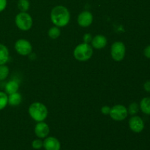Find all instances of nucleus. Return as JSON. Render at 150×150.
I'll use <instances>...</instances> for the list:
<instances>
[{
    "label": "nucleus",
    "mask_w": 150,
    "mask_h": 150,
    "mask_svg": "<svg viewBox=\"0 0 150 150\" xmlns=\"http://www.w3.org/2000/svg\"><path fill=\"white\" fill-rule=\"evenodd\" d=\"M51 20L58 27L65 26L70 20V13L68 9L62 5L54 7L51 12Z\"/></svg>",
    "instance_id": "f257e3e1"
},
{
    "label": "nucleus",
    "mask_w": 150,
    "mask_h": 150,
    "mask_svg": "<svg viewBox=\"0 0 150 150\" xmlns=\"http://www.w3.org/2000/svg\"><path fill=\"white\" fill-rule=\"evenodd\" d=\"M29 114L35 121L43 122L48 116V109L42 103L35 102L29 106Z\"/></svg>",
    "instance_id": "f03ea898"
},
{
    "label": "nucleus",
    "mask_w": 150,
    "mask_h": 150,
    "mask_svg": "<svg viewBox=\"0 0 150 150\" xmlns=\"http://www.w3.org/2000/svg\"><path fill=\"white\" fill-rule=\"evenodd\" d=\"M93 55V49L89 43H81L75 48L73 56L78 61L85 62L89 60Z\"/></svg>",
    "instance_id": "7ed1b4c3"
},
{
    "label": "nucleus",
    "mask_w": 150,
    "mask_h": 150,
    "mask_svg": "<svg viewBox=\"0 0 150 150\" xmlns=\"http://www.w3.org/2000/svg\"><path fill=\"white\" fill-rule=\"evenodd\" d=\"M15 22L19 29L22 31H27L32 28V18L30 15L26 12H21L15 18Z\"/></svg>",
    "instance_id": "20e7f679"
},
{
    "label": "nucleus",
    "mask_w": 150,
    "mask_h": 150,
    "mask_svg": "<svg viewBox=\"0 0 150 150\" xmlns=\"http://www.w3.org/2000/svg\"><path fill=\"white\" fill-rule=\"evenodd\" d=\"M126 53V47L122 42H115L112 44L111 48V55L113 59L120 62L125 58Z\"/></svg>",
    "instance_id": "39448f33"
},
{
    "label": "nucleus",
    "mask_w": 150,
    "mask_h": 150,
    "mask_svg": "<svg viewBox=\"0 0 150 150\" xmlns=\"http://www.w3.org/2000/svg\"><path fill=\"white\" fill-rule=\"evenodd\" d=\"M109 115L114 121H122L128 115L127 108L123 105H116L111 108Z\"/></svg>",
    "instance_id": "423d86ee"
},
{
    "label": "nucleus",
    "mask_w": 150,
    "mask_h": 150,
    "mask_svg": "<svg viewBox=\"0 0 150 150\" xmlns=\"http://www.w3.org/2000/svg\"><path fill=\"white\" fill-rule=\"evenodd\" d=\"M15 49L16 52L22 56H27L32 51V45L25 39H19L15 43Z\"/></svg>",
    "instance_id": "0eeeda50"
},
{
    "label": "nucleus",
    "mask_w": 150,
    "mask_h": 150,
    "mask_svg": "<svg viewBox=\"0 0 150 150\" xmlns=\"http://www.w3.org/2000/svg\"><path fill=\"white\" fill-rule=\"evenodd\" d=\"M129 127L133 132L136 133H139L142 132L144 129V122L142 117L139 116H132L128 122Z\"/></svg>",
    "instance_id": "6e6552de"
},
{
    "label": "nucleus",
    "mask_w": 150,
    "mask_h": 150,
    "mask_svg": "<svg viewBox=\"0 0 150 150\" xmlns=\"http://www.w3.org/2000/svg\"><path fill=\"white\" fill-rule=\"evenodd\" d=\"M93 21V16L89 11L85 10L81 12L78 16V23L81 27H87L90 26Z\"/></svg>",
    "instance_id": "1a4fd4ad"
},
{
    "label": "nucleus",
    "mask_w": 150,
    "mask_h": 150,
    "mask_svg": "<svg viewBox=\"0 0 150 150\" xmlns=\"http://www.w3.org/2000/svg\"><path fill=\"white\" fill-rule=\"evenodd\" d=\"M50 132L49 126L44 122L37 123L35 127V133L38 139H45L48 136Z\"/></svg>",
    "instance_id": "9d476101"
},
{
    "label": "nucleus",
    "mask_w": 150,
    "mask_h": 150,
    "mask_svg": "<svg viewBox=\"0 0 150 150\" xmlns=\"http://www.w3.org/2000/svg\"><path fill=\"white\" fill-rule=\"evenodd\" d=\"M43 148L45 150H60L61 144L55 137L50 136L45 138L43 141Z\"/></svg>",
    "instance_id": "9b49d317"
},
{
    "label": "nucleus",
    "mask_w": 150,
    "mask_h": 150,
    "mask_svg": "<svg viewBox=\"0 0 150 150\" xmlns=\"http://www.w3.org/2000/svg\"><path fill=\"white\" fill-rule=\"evenodd\" d=\"M92 47L96 49H102L107 45V39L103 35H96L92 40Z\"/></svg>",
    "instance_id": "f8f14e48"
},
{
    "label": "nucleus",
    "mask_w": 150,
    "mask_h": 150,
    "mask_svg": "<svg viewBox=\"0 0 150 150\" xmlns=\"http://www.w3.org/2000/svg\"><path fill=\"white\" fill-rule=\"evenodd\" d=\"M10 58L9 50L3 44L0 43V65L5 64Z\"/></svg>",
    "instance_id": "ddd939ff"
},
{
    "label": "nucleus",
    "mask_w": 150,
    "mask_h": 150,
    "mask_svg": "<svg viewBox=\"0 0 150 150\" xmlns=\"http://www.w3.org/2000/svg\"><path fill=\"white\" fill-rule=\"evenodd\" d=\"M22 97L21 95L18 92L10 94L8 96V104L12 106H17L21 103Z\"/></svg>",
    "instance_id": "4468645a"
},
{
    "label": "nucleus",
    "mask_w": 150,
    "mask_h": 150,
    "mask_svg": "<svg viewBox=\"0 0 150 150\" xmlns=\"http://www.w3.org/2000/svg\"><path fill=\"white\" fill-rule=\"evenodd\" d=\"M140 110L146 115H150V98L146 97L141 100L139 103Z\"/></svg>",
    "instance_id": "2eb2a0df"
},
{
    "label": "nucleus",
    "mask_w": 150,
    "mask_h": 150,
    "mask_svg": "<svg viewBox=\"0 0 150 150\" xmlns=\"http://www.w3.org/2000/svg\"><path fill=\"white\" fill-rule=\"evenodd\" d=\"M19 89V85L16 81H10L7 82L5 85V87H4V90L5 92L8 95L10 94L15 93V92H17L18 90Z\"/></svg>",
    "instance_id": "dca6fc26"
},
{
    "label": "nucleus",
    "mask_w": 150,
    "mask_h": 150,
    "mask_svg": "<svg viewBox=\"0 0 150 150\" xmlns=\"http://www.w3.org/2000/svg\"><path fill=\"white\" fill-rule=\"evenodd\" d=\"M48 35L50 38H51L53 40H55L60 36V35H61V31H60L59 28L58 26H53V27L49 29V30L48 32Z\"/></svg>",
    "instance_id": "f3484780"
},
{
    "label": "nucleus",
    "mask_w": 150,
    "mask_h": 150,
    "mask_svg": "<svg viewBox=\"0 0 150 150\" xmlns=\"http://www.w3.org/2000/svg\"><path fill=\"white\" fill-rule=\"evenodd\" d=\"M30 3L29 0H18V7L21 12H26L29 9Z\"/></svg>",
    "instance_id": "a211bd4d"
},
{
    "label": "nucleus",
    "mask_w": 150,
    "mask_h": 150,
    "mask_svg": "<svg viewBox=\"0 0 150 150\" xmlns=\"http://www.w3.org/2000/svg\"><path fill=\"white\" fill-rule=\"evenodd\" d=\"M8 104V96L7 93L0 91V111L3 110Z\"/></svg>",
    "instance_id": "6ab92c4d"
},
{
    "label": "nucleus",
    "mask_w": 150,
    "mask_h": 150,
    "mask_svg": "<svg viewBox=\"0 0 150 150\" xmlns=\"http://www.w3.org/2000/svg\"><path fill=\"white\" fill-rule=\"evenodd\" d=\"M139 109H140V108H139V104L134 102L130 104L128 108H127V112L131 116H134L138 114V112L139 111Z\"/></svg>",
    "instance_id": "aec40b11"
},
{
    "label": "nucleus",
    "mask_w": 150,
    "mask_h": 150,
    "mask_svg": "<svg viewBox=\"0 0 150 150\" xmlns=\"http://www.w3.org/2000/svg\"><path fill=\"white\" fill-rule=\"evenodd\" d=\"M9 73H10V70L7 65L5 64L0 65V81L5 80L8 76Z\"/></svg>",
    "instance_id": "412c9836"
},
{
    "label": "nucleus",
    "mask_w": 150,
    "mask_h": 150,
    "mask_svg": "<svg viewBox=\"0 0 150 150\" xmlns=\"http://www.w3.org/2000/svg\"><path fill=\"white\" fill-rule=\"evenodd\" d=\"M32 146L35 149H41L42 147H43V142L40 139H35V140L32 141Z\"/></svg>",
    "instance_id": "4be33fe9"
},
{
    "label": "nucleus",
    "mask_w": 150,
    "mask_h": 150,
    "mask_svg": "<svg viewBox=\"0 0 150 150\" xmlns=\"http://www.w3.org/2000/svg\"><path fill=\"white\" fill-rule=\"evenodd\" d=\"M83 42H86V43H89L90 42H92V36L90 33H86L83 35Z\"/></svg>",
    "instance_id": "5701e85b"
},
{
    "label": "nucleus",
    "mask_w": 150,
    "mask_h": 150,
    "mask_svg": "<svg viewBox=\"0 0 150 150\" xmlns=\"http://www.w3.org/2000/svg\"><path fill=\"white\" fill-rule=\"evenodd\" d=\"M110 111H111V108L108 105H104L101 108V112L104 115H108L110 114Z\"/></svg>",
    "instance_id": "b1692460"
},
{
    "label": "nucleus",
    "mask_w": 150,
    "mask_h": 150,
    "mask_svg": "<svg viewBox=\"0 0 150 150\" xmlns=\"http://www.w3.org/2000/svg\"><path fill=\"white\" fill-rule=\"evenodd\" d=\"M7 0H0V13L5 10L6 7H7Z\"/></svg>",
    "instance_id": "393cba45"
},
{
    "label": "nucleus",
    "mask_w": 150,
    "mask_h": 150,
    "mask_svg": "<svg viewBox=\"0 0 150 150\" xmlns=\"http://www.w3.org/2000/svg\"><path fill=\"white\" fill-rule=\"evenodd\" d=\"M144 54L147 59H150V45H147L144 50Z\"/></svg>",
    "instance_id": "a878e982"
},
{
    "label": "nucleus",
    "mask_w": 150,
    "mask_h": 150,
    "mask_svg": "<svg viewBox=\"0 0 150 150\" xmlns=\"http://www.w3.org/2000/svg\"><path fill=\"white\" fill-rule=\"evenodd\" d=\"M144 89L146 92H150V81H146L144 84Z\"/></svg>",
    "instance_id": "bb28decb"
}]
</instances>
